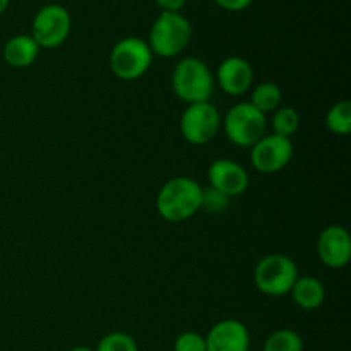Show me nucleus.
<instances>
[{
    "label": "nucleus",
    "mask_w": 351,
    "mask_h": 351,
    "mask_svg": "<svg viewBox=\"0 0 351 351\" xmlns=\"http://www.w3.org/2000/svg\"><path fill=\"white\" fill-rule=\"evenodd\" d=\"M202 187L189 177H173L165 182L156 195V209L165 221L182 223L201 209Z\"/></svg>",
    "instance_id": "1"
},
{
    "label": "nucleus",
    "mask_w": 351,
    "mask_h": 351,
    "mask_svg": "<svg viewBox=\"0 0 351 351\" xmlns=\"http://www.w3.org/2000/svg\"><path fill=\"white\" fill-rule=\"evenodd\" d=\"M171 88L177 98L187 105L204 103L211 98L215 79L206 62L197 57H187L175 65Z\"/></svg>",
    "instance_id": "2"
},
{
    "label": "nucleus",
    "mask_w": 351,
    "mask_h": 351,
    "mask_svg": "<svg viewBox=\"0 0 351 351\" xmlns=\"http://www.w3.org/2000/svg\"><path fill=\"white\" fill-rule=\"evenodd\" d=\"M192 38V26L180 12H161L149 31V45L153 55L173 58L187 48Z\"/></svg>",
    "instance_id": "3"
},
{
    "label": "nucleus",
    "mask_w": 351,
    "mask_h": 351,
    "mask_svg": "<svg viewBox=\"0 0 351 351\" xmlns=\"http://www.w3.org/2000/svg\"><path fill=\"white\" fill-rule=\"evenodd\" d=\"M298 278V267L291 257L285 254H269L257 263L254 281L261 293L267 297H283L290 293Z\"/></svg>",
    "instance_id": "4"
},
{
    "label": "nucleus",
    "mask_w": 351,
    "mask_h": 351,
    "mask_svg": "<svg viewBox=\"0 0 351 351\" xmlns=\"http://www.w3.org/2000/svg\"><path fill=\"white\" fill-rule=\"evenodd\" d=\"M226 137L240 147H252L267 134V119L264 113L254 108L249 101L237 103L221 120Z\"/></svg>",
    "instance_id": "5"
},
{
    "label": "nucleus",
    "mask_w": 351,
    "mask_h": 351,
    "mask_svg": "<svg viewBox=\"0 0 351 351\" xmlns=\"http://www.w3.org/2000/svg\"><path fill=\"white\" fill-rule=\"evenodd\" d=\"M153 51L149 45L136 36L120 40L110 53V69L122 81H136L151 67Z\"/></svg>",
    "instance_id": "6"
},
{
    "label": "nucleus",
    "mask_w": 351,
    "mask_h": 351,
    "mask_svg": "<svg viewBox=\"0 0 351 351\" xmlns=\"http://www.w3.org/2000/svg\"><path fill=\"white\" fill-rule=\"evenodd\" d=\"M221 127V117L209 101L187 105L180 119V134L187 143L204 146L211 143Z\"/></svg>",
    "instance_id": "7"
},
{
    "label": "nucleus",
    "mask_w": 351,
    "mask_h": 351,
    "mask_svg": "<svg viewBox=\"0 0 351 351\" xmlns=\"http://www.w3.org/2000/svg\"><path fill=\"white\" fill-rule=\"evenodd\" d=\"M71 33V16L58 3L41 7L33 19V40L40 48H57Z\"/></svg>",
    "instance_id": "8"
},
{
    "label": "nucleus",
    "mask_w": 351,
    "mask_h": 351,
    "mask_svg": "<svg viewBox=\"0 0 351 351\" xmlns=\"http://www.w3.org/2000/svg\"><path fill=\"white\" fill-rule=\"evenodd\" d=\"M293 158V143L276 134H266L250 147V163L261 173H278Z\"/></svg>",
    "instance_id": "9"
},
{
    "label": "nucleus",
    "mask_w": 351,
    "mask_h": 351,
    "mask_svg": "<svg viewBox=\"0 0 351 351\" xmlns=\"http://www.w3.org/2000/svg\"><path fill=\"white\" fill-rule=\"evenodd\" d=\"M317 256L324 266L341 269L351 259V237L348 230L339 225L328 226L319 235Z\"/></svg>",
    "instance_id": "10"
},
{
    "label": "nucleus",
    "mask_w": 351,
    "mask_h": 351,
    "mask_svg": "<svg viewBox=\"0 0 351 351\" xmlns=\"http://www.w3.org/2000/svg\"><path fill=\"white\" fill-rule=\"evenodd\" d=\"M209 185L228 197L243 194L249 187V173L240 163L226 158L215 160L208 168Z\"/></svg>",
    "instance_id": "11"
},
{
    "label": "nucleus",
    "mask_w": 351,
    "mask_h": 351,
    "mask_svg": "<svg viewBox=\"0 0 351 351\" xmlns=\"http://www.w3.org/2000/svg\"><path fill=\"white\" fill-rule=\"evenodd\" d=\"M204 338L206 351H249L250 348L249 329L237 319L216 322Z\"/></svg>",
    "instance_id": "12"
},
{
    "label": "nucleus",
    "mask_w": 351,
    "mask_h": 351,
    "mask_svg": "<svg viewBox=\"0 0 351 351\" xmlns=\"http://www.w3.org/2000/svg\"><path fill=\"white\" fill-rule=\"evenodd\" d=\"M216 81L226 95L242 96L252 86V65L242 57L225 58L216 71Z\"/></svg>",
    "instance_id": "13"
},
{
    "label": "nucleus",
    "mask_w": 351,
    "mask_h": 351,
    "mask_svg": "<svg viewBox=\"0 0 351 351\" xmlns=\"http://www.w3.org/2000/svg\"><path fill=\"white\" fill-rule=\"evenodd\" d=\"M40 53V47L29 34H17L3 45V60L14 69L29 67Z\"/></svg>",
    "instance_id": "14"
},
{
    "label": "nucleus",
    "mask_w": 351,
    "mask_h": 351,
    "mask_svg": "<svg viewBox=\"0 0 351 351\" xmlns=\"http://www.w3.org/2000/svg\"><path fill=\"white\" fill-rule=\"evenodd\" d=\"M293 304L302 311H315L326 300L324 285L314 276H298L290 290Z\"/></svg>",
    "instance_id": "15"
},
{
    "label": "nucleus",
    "mask_w": 351,
    "mask_h": 351,
    "mask_svg": "<svg viewBox=\"0 0 351 351\" xmlns=\"http://www.w3.org/2000/svg\"><path fill=\"white\" fill-rule=\"evenodd\" d=\"M281 101H283V93H281V88L274 82H261L256 88L252 89V95H250V105L254 108L259 110L261 113L267 117V113L276 112L281 106Z\"/></svg>",
    "instance_id": "16"
},
{
    "label": "nucleus",
    "mask_w": 351,
    "mask_h": 351,
    "mask_svg": "<svg viewBox=\"0 0 351 351\" xmlns=\"http://www.w3.org/2000/svg\"><path fill=\"white\" fill-rule=\"evenodd\" d=\"M263 351H304V339L293 329H278L264 341Z\"/></svg>",
    "instance_id": "17"
},
{
    "label": "nucleus",
    "mask_w": 351,
    "mask_h": 351,
    "mask_svg": "<svg viewBox=\"0 0 351 351\" xmlns=\"http://www.w3.org/2000/svg\"><path fill=\"white\" fill-rule=\"evenodd\" d=\"M271 127H273V134L291 139V136H295L300 127V115L291 106H280L276 112H273Z\"/></svg>",
    "instance_id": "18"
},
{
    "label": "nucleus",
    "mask_w": 351,
    "mask_h": 351,
    "mask_svg": "<svg viewBox=\"0 0 351 351\" xmlns=\"http://www.w3.org/2000/svg\"><path fill=\"white\" fill-rule=\"evenodd\" d=\"M326 125L336 136H348L351 132V103L348 99L335 103L326 115Z\"/></svg>",
    "instance_id": "19"
},
{
    "label": "nucleus",
    "mask_w": 351,
    "mask_h": 351,
    "mask_svg": "<svg viewBox=\"0 0 351 351\" xmlns=\"http://www.w3.org/2000/svg\"><path fill=\"white\" fill-rule=\"evenodd\" d=\"M95 351H139L136 339L127 332H110L99 339Z\"/></svg>",
    "instance_id": "20"
},
{
    "label": "nucleus",
    "mask_w": 351,
    "mask_h": 351,
    "mask_svg": "<svg viewBox=\"0 0 351 351\" xmlns=\"http://www.w3.org/2000/svg\"><path fill=\"white\" fill-rule=\"evenodd\" d=\"M230 204V197L225 195L223 192L216 191L211 185L202 189V197H201V209H204L209 215H219L225 211Z\"/></svg>",
    "instance_id": "21"
},
{
    "label": "nucleus",
    "mask_w": 351,
    "mask_h": 351,
    "mask_svg": "<svg viewBox=\"0 0 351 351\" xmlns=\"http://www.w3.org/2000/svg\"><path fill=\"white\" fill-rule=\"evenodd\" d=\"M173 351H206V338L195 331H185L177 336Z\"/></svg>",
    "instance_id": "22"
},
{
    "label": "nucleus",
    "mask_w": 351,
    "mask_h": 351,
    "mask_svg": "<svg viewBox=\"0 0 351 351\" xmlns=\"http://www.w3.org/2000/svg\"><path fill=\"white\" fill-rule=\"evenodd\" d=\"M250 2H252V0H216V3H218L221 9L232 10V12H239V10L247 9V7L250 5Z\"/></svg>",
    "instance_id": "23"
},
{
    "label": "nucleus",
    "mask_w": 351,
    "mask_h": 351,
    "mask_svg": "<svg viewBox=\"0 0 351 351\" xmlns=\"http://www.w3.org/2000/svg\"><path fill=\"white\" fill-rule=\"evenodd\" d=\"M163 12H180L187 0H154Z\"/></svg>",
    "instance_id": "24"
},
{
    "label": "nucleus",
    "mask_w": 351,
    "mask_h": 351,
    "mask_svg": "<svg viewBox=\"0 0 351 351\" xmlns=\"http://www.w3.org/2000/svg\"><path fill=\"white\" fill-rule=\"evenodd\" d=\"M9 2H10V0H0V16H2V14L7 10V7H9Z\"/></svg>",
    "instance_id": "25"
},
{
    "label": "nucleus",
    "mask_w": 351,
    "mask_h": 351,
    "mask_svg": "<svg viewBox=\"0 0 351 351\" xmlns=\"http://www.w3.org/2000/svg\"><path fill=\"white\" fill-rule=\"evenodd\" d=\"M71 351H95V350H91L89 346H74Z\"/></svg>",
    "instance_id": "26"
}]
</instances>
